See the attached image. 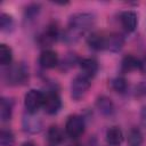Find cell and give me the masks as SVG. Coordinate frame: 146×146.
I'll return each mask as SVG.
<instances>
[{
    "label": "cell",
    "mask_w": 146,
    "mask_h": 146,
    "mask_svg": "<svg viewBox=\"0 0 146 146\" xmlns=\"http://www.w3.org/2000/svg\"><path fill=\"white\" fill-rule=\"evenodd\" d=\"M135 95H136V97H139V98L146 97V81H141L136 86Z\"/></svg>",
    "instance_id": "d4e9b609"
},
{
    "label": "cell",
    "mask_w": 146,
    "mask_h": 146,
    "mask_svg": "<svg viewBox=\"0 0 146 146\" xmlns=\"http://www.w3.org/2000/svg\"><path fill=\"white\" fill-rule=\"evenodd\" d=\"M22 146H35V144L33 141H25V143H23Z\"/></svg>",
    "instance_id": "83f0119b"
},
{
    "label": "cell",
    "mask_w": 146,
    "mask_h": 146,
    "mask_svg": "<svg viewBox=\"0 0 146 146\" xmlns=\"http://www.w3.org/2000/svg\"><path fill=\"white\" fill-rule=\"evenodd\" d=\"M58 38V29L55 24H50L39 36V43L41 46H50Z\"/></svg>",
    "instance_id": "9c48e42d"
},
{
    "label": "cell",
    "mask_w": 146,
    "mask_h": 146,
    "mask_svg": "<svg viewBox=\"0 0 146 146\" xmlns=\"http://www.w3.org/2000/svg\"><path fill=\"white\" fill-rule=\"evenodd\" d=\"M65 131L68 137L71 138H78L80 137L84 131V120L80 115H71L68 116L66 124H65Z\"/></svg>",
    "instance_id": "5b68a950"
},
{
    "label": "cell",
    "mask_w": 146,
    "mask_h": 146,
    "mask_svg": "<svg viewBox=\"0 0 146 146\" xmlns=\"http://www.w3.org/2000/svg\"><path fill=\"white\" fill-rule=\"evenodd\" d=\"M15 144V136L11 130L2 129L0 132V145L1 146H14Z\"/></svg>",
    "instance_id": "7402d4cb"
},
{
    "label": "cell",
    "mask_w": 146,
    "mask_h": 146,
    "mask_svg": "<svg viewBox=\"0 0 146 146\" xmlns=\"http://www.w3.org/2000/svg\"><path fill=\"white\" fill-rule=\"evenodd\" d=\"M111 87L114 91L119 94H123L128 88V82L123 76H116L111 81Z\"/></svg>",
    "instance_id": "603a6c76"
},
{
    "label": "cell",
    "mask_w": 146,
    "mask_h": 146,
    "mask_svg": "<svg viewBox=\"0 0 146 146\" xmlns=\"http://www.w3.org/2000/svg\"><path fill=\"white\" fill-rule=\"evenodd\" d=\"M95 16L91 13H76L73 14L70 17L68 21V32H67V39L71 41H74L79 38L80 34H83L84 32L89 31L94 24H95Z\"/></svg>",
    "instance_id": "6da1fadb"
},
{
    "label": "cell",
    "mask_w": 146,
    "mask_h": 146,
    "mask_svg": "<svg viewBox=\"0 0 146 146\" xmlns=\"http://www.w3.org/2000/svg\"><path fill=\"white\" fill-rule=\"evenodd\" d=\"M40 13V5L32 3L25 9V17L26 19H34Z\"/></svg>",
    "instance_id": "cb8c5ba5"
},
{
    "label": "cell",
    "mask_w": 146,
    "mask_h": 146,
    "mask_svg": "<svg viewBox=\"0 0 146 146\" xmlns=\"http://www.w3.org/2000/svg\"><path fill=\"white\" fill-rule=\"evenodd\" d=\"M22 125H23V130L27 133H38L42 130V121L40 117L35 116L33 113H26L23 116L22 120Z\"/></svg>",
    "instance_id": "8992f818"
},
{
    "label": "cell",
    "mask_w": 146,
    "mask_h": 146,
    "mask_svg": "<svg viewBox=\"0 0 146 146\" xmlns=\"http://www.w3.org/2000/svg\"><path fill=\"white\" fill-rule=\"evenodd\" d=\"M72 146H81V145H79V144H75V145H72Z\"/></svg>",
    "instance_id": "f1b7e54d"
},
{
    "label": "cell",
    "mask_w": 146,
    "mask_h": 146,
    "mask_svg": "<svg viewBox=\"0 0 146 146\" xmlns=\"http://www.w3.org/2000/svg\"><path fill=\"white\" fill-rule=\"evenodd\" d=\"M87 42L90 48L95 50H103L106 46V35L99 32H94L88 36Z\"/></svg>",
    "instance_id": "9a60e30c"
},
{
    "label": "cell",
    "mask_w": 146,
    "mask_h": 146,
    "mask_svg": "<svg viewBox=\"0 0 146 146\" xmlns=\"http://www.w3.org/2000/svg\"><path fill=\"white\" fill-rule=\"evenodd\" d=\"M43 102H44V95L36 89H31L30 91H27V94L24 97V105L26 111L33 114H35L39 111V108L43 106Z\"/></svg>",
    "instance_id": "277c9868"
},
{
    "label": "cell",
    "mask_w": 146,
    "mask_h": 146,
    "mask_svg": "<svg viewBox=\"0 0 146 146\" xmlns=\"http://www.w3.org/2000/svg\"><path fill=\"white\" fill-rule=\"evenodd\" d=\"M144 140L143 133L138 128L130 129L128 133V146H141Z\"/></svg>",
    "instance_id": "d6986e66"
},
{
    "label": "cell",
    "mask_w": 146,
    "mask_h": 146,
    "mask_svg": "<svg viewBox=\"0 0 146 146\" xmlns=\"http://www.w3.org/2000/svg\"><path fill=\"white\" fill-rule=\"evenodd\" d=\"M11 59H13L11 49L5 43L0 44V63H1V65H3V66L9 65L11 63Z\"/></svg>",
    "instance_id": "44dd1931"
},
{
    "label": "cell",
    "mask_w": 146,
    "mask_h": 146,
    "mask_svg": "<svg viewBox=\"0 0 146 146\" xmlns=\"http://www.w3.org/2000/svg\"><path fill=\"white\" fill-rule=\"evenodd\" d=\"M39 63L43 68H54L58 64V55L51 49H46L41 52Z\"/></svg>",
    "instance_id": "ba28073f"
},
{
    "label": "cell",
    "mask_w": 146,
    "mask_h": 146,
    "mask_svg": "<svg viewBox=\"0 0 146 146\" xmlns=\"http://www.w3.org/2000/svg\"><path fill=\"white\" fill-rule=\"evenodd\" d=\"M90 88V78L86 76L84 74H79L76 75L71 83V97L78 102L80 100L88 91Z\"/></svg>",
    "instance_id": "3957f363"
},
{
    "label": "cell",
    "mask_w": 146,
    "mask_h": 146,
    "mask_svg": "<svg viewBox=\"0 0 146 146\" xmlns=\"http://www.w3.org/2000/svg\"><path fill=\"white\" fill-rule=\"evenodd\" d=\"M96 106H97V110L99 111L100 114H103L104 116H111L114 111H115V107H114V103L112 102V99L107 96H99L96 100Z\"/></svg>",
    "instance_id": "30bf717a"
},
{
    "label": "cell",
    "mask_w": 146,
    "mask_h": 146,
    "mask_svg": "<svg viewBox=\"0 0 146 146\" xmlns=\"http://www.w3.org/2000/svg\"><path fill=\"white\" fill-rule=\"evenodd\" d=\"M139 70L146 75V55L144 56L143 59H140V68Z\"/></svg>",
    "instance_id": "4316f807"
},
{
    "label": "cell",
    "mask_w": 146,
    "mask_h": 146,
    "mask_svg": "<svg viewBox=\"0 0 146 146\" xmlns=\"http://www.w3.org/2000/svg\"><path fill=\"white\" fill-rule=\"evenodd\" d=\"M13 114V103L8 98L2 97L0 100V119L2 122H7L11 119Z\"/></svg>",
    "instance_id": "e0dca14e"
},
{
    "label": "cell",
    "mask_w": 146,
    "mask_h": 146,
    "mask_svg": "<svg viewBox=\"0 0 146 146\" xmlns=\"http://www.w3.org/2000/svg\"><path fill=\"white\" fill-rule=\"evenodd\" d=\"M5 80L10 86H19L24 84L29 80V71L27 67L23 63H17L10 65L6 73H5Z\"/></svg>",
    "instance_id": "7a4b0ae2"
},
{
    "label": "cell",
    "mask_w": 146,
    "mask_h": 146,
    "mask_svg": "<svg viewBox=\"0 0 146 146\" xmlns=\"http://www.w3.org/2000/svg\"><path fill=\"white\" fill-rule=\"evenodd\" d=\"M47 139H48L49 144L52 145V146L59 145V144L64 140L63 131H62L57 125H51V127L48 129V132H47Z\"/></svg>",
    "instance_id": "ac0fdd59"
},
{
    "label": "cell",
    "mask_w": 146,
    "mask_h": 146,
    "mask_svg": "<svg viewBox=\"0 0 146 146\" xmlns=\"http://www.w3.org/2000/svg\"><path fill=\"white\" fill-rule=\"evenodd\" d=\"M123 132L119 127H111L106 131V141L110 146H120L123 141Z\"/></svg>",
    "instance_id": "5bb4252c"
},
{
    "label": "cell",
    "mask_w": 146,
    "mask_h": 146,
    "mask_svg": "<svg viewBox=\"0 0 146 146\" xmlns=\"http://www.w3.org/2000/svg\"><path fill=\"white\" fill-rule=\"evenodd\" d=\"M140 121L143 127L146 128V106H143L141 111H140Z\"/></svg>",
    "instance_id": "484cf974"
},
{
    "label": "cell",
    "mask_w": 146,
    "mask_h": 146,
    "mask_svg": "<svg viewBox=\"0 0 146 146\" xmlns=\"http://www.w3.org/2000/svg\"><path fill=\"white\" fill-rule=\"evenodd\" d=\"M120 21H121V24L124 27V30L128 32L135 31L137 27V24H138V18H137L136 13H133L131 10L123 11L120 16Z\"/></svg>",
    "instance_id": "7c38bea8"
},
{
    "label": "cell",
    "mask_w": 146,
    "mask_h": 146,
    "mask_svg": "<svg viewBox=\"0 0 146 146\" xmlns=\"http://www.w3.org/2000/svg\"><path fill=\"white\" fill-rule=\"evenodd\" d=\"M82 74H84L88 78H94L98 71V63L94 58H83L79 60Z\"/></svg>",
    "instance_id": "4fadbf2b"
},
{
    "label": "cell",
    "mask_w": 146,
    "mask_h": 146,
    "mask_svg": "<svg viewBox=\"0 0 146 146\" xmlns=\"http://www.w3.org/2000/svg\"><path fill=\"white\" fill-rule=\"evenodd\" d=\"M14 26H15V23H14V18L6 14V13H2L1 16H0V29L2 32H11L14 30Z\"/></svg>",
    "instance_id": "ffe728a7"
},
{
    "label": "cell",
    "mask_w": 146,
    "mask_h": 146,
    "mask_svg": "<svg viewBox=\"0 0 146 146\" xmlns=\"http://www.w3.org/2000/svg\"><path fill=\"white\" fill-rule=\"evenodd\" d=\"M140 68V59H138L137 57L132 56V55H127L123 57L122 62H121V70L124 73H129L132 72L135 70H139Z\"/></svg>",
    "instance_id": "2e32d148"
},
{
    "label": "cell",
    "mask_w": 146,
    "mask_h": 146,
    "mask_svg": "<svg viewBox=\"0 0 146 146\" xmlns=\"http://www.w3.org/2000/svg\"><path fill=\"white\" fill-rule=\"evenodd\" d=\"M42 107L47 114H56L62 107V100L59 95L56 91H50L44 95V102Z\"/></svg>",
    "instance_id": "52a82bcc"
},
{
    "label": "cell",
    "mask_w": 146,
    "mask_h": 146,
    "mask_svg": "<svg viewBox=\"0 0 146 146\" xmlns=\"http://www.w3.org/2000/svg\"><path fill=\"white\" fill-rule=\"evenodd\" d=\"M124 46V38L119 34V33H111L106 35V46L105 49L112 51V52H117L122 49Z\"/></svg>",
    "instance_id": "8fae6325"
}]
</instances>
